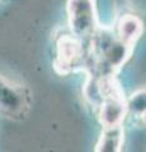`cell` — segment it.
Returning a JSON list of instances; mask_svg holds the SVG:
<instances>
[{
  "label": "cell",
  "mask_w": 146,
  "mask_h": 152,
  "mask_svg": "<svg viewBox=\"0 0 146 152\" xmlns=\"http://www.w3.org/2000/svg\"><path fill=\"white\" fill-rule=\"evenodd\" d=\"M127 112H131L135 118H139L145 123V90L141 89L134 93L128 100H126Z\"/></svg>",
  "instance_id": "8"
},
{
  "label": "cell",
  "mask_w": 146,
  "mask_h": 152,
  "mask_svg": "<svg viewBox=\"0 0 146 152\" xmlns=\"http://www.w3.org/2000/svg\"><path fill=\"white\" fill-rule=\"evenodd\" d=\"M29 109V93L26 88L0 75V113L9 118H23Z\"/></svg>",
  "instance_id": "3"
},
{
  "label": "cell",
  "mask_w": 146,
  "mask_h": 152,
  "mask_svg": "<svg viewBox=\"0 0 146 152\" xmlns=\"http://www.w3.org/2000/svg\"><path fill=\"white\" fill-rule=\"evenodd\" d=\"M125 142V132L122 124L113 127H103L94 151L97 152H118Z\"/></svg>",
  "instance_id": "6"
},
{
  "label": "cell",
  "mask_w": 146,
  "mask_h": 152,
  "mask_svg": "<svg viewBox=\"0 0 146 152\" xmlns=\"http://www.w3.org/2000/svg\"><path fill=\"white\" fill-rule=\"evenodd\" d=\"M127 104L123 93L104 96L99 105V122L103 127H113L122 124L127 115Z\"/></svg>",
  "instance_id": "5"
},
{
  "label": "cell",
  "mask_w": 146,
  "mask_h": 152,
  "mask_svg": "<svg viewBox=\"0 0 146 152\" xmlns=\"http://www.w3.org/2000/svg\"><path fill=\"white\" fill-rule=\"evenodd\" d=\"M85 42L73 34L61 36L56 42L54 67L60 75H69L85 64Z\"/></svg>",
  "instance_id": "2"
},
{
  "label": "cell",
  "mask_w": 146,
  "mask_h": 152,
  "mask_svg": "<svg viewBox=\"0 0 146 152\" xmlns=\"http://www.w3.org/2000/svg\"><path fill=\"white\" fill-rule=\"evenodd\" d=\"M66 13L73 36L87 42L98 34L95 0H67Z\"/></svg>",
  "instance_id": "1"
},
{
  "label": "cell",
  "mask_w": 146,
  "mask_h": 152,
  "mask_svg": "<svg viewBox=\"0 0 146 152\" xmlns=\"http://www.w3.org/2000/svg\"><path fill=\"white\" fill-rule=\"evenodd\" d=\"M98 50H99V67L102 75H113L128 58L132 47L127 46L118 38L108 36L99 38Z\"/></svg>",
  "instance_id": "4"
},
{
  "label": "cell",
  "mask_w": 146,
  "mask_h": 152,
  "mask_svg": "<svg viewBox=\"0 0 146 152\" xmlns=\"http://www.w3.org/2000/svg\"><path fill=\"white\" fill-rule=\"evenodd\" d=\"M141 33H142V23L141 20L131 14H127L121 19L118 24V38L127 46L134 47L136 41L140 38Z\"/></svg>",
  "instance_id": "7"
}]
</instances>
